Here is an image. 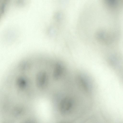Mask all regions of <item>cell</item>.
<instances>
[{"label": "cell", "mask_w": 123, "mask_h": 123, "mask_svg": "<svg viewBox=\"0 0 123 123\" xmlns=\"http://www.w3.org/2000/svg\"><path fill=\"white\" fill-rule=\"evenodd\" d=\"M18 84L19 86L21 88H23L25 86V80L22 79H20L18 81Z\"/></svg>", "instance_id": "obj_2"}, {"label": "cell", "mask_w": 123, "mask_h": 123, "mask_svg": "<svg viewBox=\"0 0 123 123\" xmlns=\"http://www.w3.org/2000/svg\"><path fill=\"white\" fill-rule=\"evenodd\" d=\"M46 76L45 74L43 72H40L37 75L36 79V84L38 86L43 88L46 85Z\"/></svg>", "instance_id": "obj_1"}]
</instances>
